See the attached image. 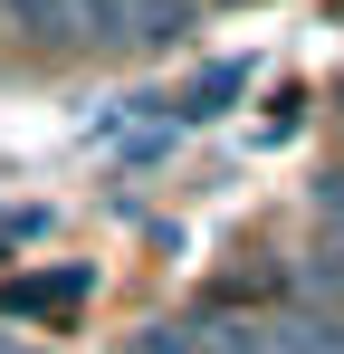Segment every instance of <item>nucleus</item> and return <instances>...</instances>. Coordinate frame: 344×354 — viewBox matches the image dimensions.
<instances>
[{"mask_svg":"<svg viewBox=\"0 0 344 354\" xmlns=\"http://www.w3.org/2000/svg\"><path fill=\"white\" fill-rule=\"evenodd\" d=\"M229 354H344V316L325 306H268V316H211Z\"/></svg>","mask_w":344,"mask_h":354,"instance_id":"nucleus-1","label":"nucleus"},{"mask_svg":"<svg viewBox=\"0 0 344 354\" xmlns=\"http://www.w3.org/2000/svg\"><path fill=\"white\" fill-rule=\"evenodd\" d=\"M10 10V29L19 39H39V48H86L96 29H86V0H0Z\"/></svg>","mask_w":344,"mask_h":354,"instance_id":"nucleus-3","label":"nucleus"},{"mask_svg":"<svg viewBox=\"0 0 344 354\" xmlns=\"http://www.w3.org/2000/svg\"><path fill=\"white\" fill-rule=\"evenodd\" d=\"M124 354H229V345H220V326L201 316V326H144Z\"/></svg>","mask_w":344,"mask_h":354,"instance_id":"nucleus-5","label":"nucleus"},{"mask_svg":"<svg viewBox=\"0 0 344 354\" xmlns=\"http://www.w3.org/2000/svg\"><path fill=\"white\" fill-rule=\"evenodd\" d=\"M86 288H96V278H86V268H39V278H10V288H0V316H77V306H86Z\"/></svg>","mask_w":344,"mask_h":354,"instance_id":"nucleus-2","label":"nucleus"},{"mask_svg":"<svg viewBox=\"0 0 344 354\" xmlns=\"http://www.w3.org/2000/svg\"><path fill=\"white\" fill-rule=\"evenodd\" d=\"M239 86H249V67H239V58H220V67H201V77H191V86L172 96V115H182V124H201V115H220Z\"/></svg>","mask_w":344,"mask_h":354,"instance_id":"nucleus-4","label":"nucleus"},{"mask_svg":"<svg viewBox=\"0 0 344 354\" xmlns=\"http://www.w3.org/2000/svg\"><path fill=\"white\" fill-rule=\"evenodd\" d=\"M316 211H325V230H344V163L316 173Z\"/></svg>","mask_w":344,"mask_h":354,"instance_id":"nucleus-6","label":"nucleus"},{"mask_svg":"<svg viewBox=\"0 0 344 354\" xmlns=\"http://www.w3.org/2000/svg\"><path fill=\"white\" fill-rule=\"evenodd\" d=\"M0 354H39V345H0Z\"/></svg>","mask_w":344,"mask_h":354,"instance_id":"nucleus-7","label":"nucleus"}]
</instances>
